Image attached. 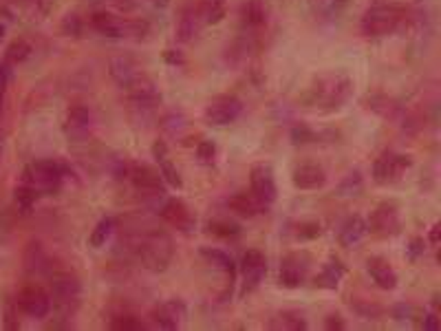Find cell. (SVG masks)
Segmentation results:
<instances>
[{
  "mask_svg": "<svg viewBox=\"0 0 441 331\" xmlns=\"http://www.w3.org/2000/svg\"><path fill=\"white\" fill-rule=\"evenodd\" d=\"M216 3H225V0H216Z\"/></svg>",
  "mask_w": 441,
  "mask_h": 331,
  "instance_id": "db71d44e",
  "label": "cell"
},
{
  "mask_svg": "<svg viewBox=\"0 0 441 331\" xmlns=\"http://www.w3.org/2000/svg\"><path fill=\"white\" fill-rule=\"evenodd\" d=\"M67 168L56 159H38L29 163L22 172V184L35 188L40 195H54L60 190Z\"/></svg>",
  "mask_w": 441,
  "mask_h": 331,
  "instance_id": "277c9868",
  "label": "cell"
},
{
  "mask_svg": "<svg viewBox=\"0 0 441 331\" xmlns=\"http://www.w3.org/2000/svg\"><path fill=\"white\" fill-rule=\"evenodd\" d=\"M291 184L298 190H320L324 184H327V170L314 161L298 163L291 172Z\"/></svg>",
  "mask_w": 441,
  "mask_h": 331,
  "instance_id": "ac0fdd59",
  "label": "cell"
},
{
  "mask_svg": "<svg viewBox=\"0 0 441 331\" xmlns=\"http://www.w3.org/2000/svg\"><path fill=\"white\" fill-rule=\"evenodd\" d=\"M367 272L373 278V283L378 285L380 289H384V291L395 289L397 283H399L397 272L393 270V265L388 263L384 257H371L367 261Z\"/></svg>",
  "mask_w": 441,
  "mask_h": 331,
  "instance_id": "ffe728a7",
  "label": "cell"
},
{
  "mask_svg": "<svg viewBox=\"0 0 441 331\" xmlns=\"http://www.w3.org/2000/svg\"><path fill=\"white\" fill-rule=\"evenodd\" d=\"M408 14L401 5H373L369 7L360 20V31L367 38H386L397 33L406 24Z\"/></svg>",
  "mask_w": 441,
  "mask_h": 331,
  "instance_id": "3957f363",
  "label": "cell"
},
{
  "mask_svg": "<svg viewBox=\"0 0 441 331\" xmlns=\"http://www.w3.org/2000/svg\"><path fill=\"white\" fill-rule=\"evenodd\" d=\"M353 80L346 73H324L314 80L305 93V104L320 113L342 111L344 104L353 95Z\"/></svg>",
  "mask_w": 441,
  "mask_h": 331,
  "instance_id": "6da1fadb",
  "label": "cell"
},
{
  "mask_svg": "<svg viewBox=\"0 0 441 331\" xmlns=\"http://www.w3.org/2000/svg\"><path fill=\"white\" fill-rule=\"evenodd\" d=\"M128 177H131L133 188L144 199L150 201L166 199V181L157 168H152L148 163H133L131 170H128Z\"/></svg>",
  "mask_w": 441,
  "mask_h": 331,
  "instance_id": "ba28073f",
  "label": "cell"
},
{
  "mask_svg": "<svg viewBox=\"0 0 441 331\" xmlns=\"http://www.w3.org/2000/svg\"><path fill=\"white\" fill-rule=\"evenodd\" d=\"M186 318H188V307L181 298H168L150 312L152 327L163 329V331L179 329L186 323Z\"/></svg>",
  "mask_w": 441,
  "mask_h": 331,
  "instance_id": "4fadbf2b",
  "label": "cell"
},
{
  "mask_svg": "<svg viewBox=\"0 0 441 331\" xmlns=\"http://www.w3.org/2000/svg\"><path fill=\"white\" fill-rule=\"evenodd\" d=\"M9 84V71L5 65H0V108H3V99H5V91Z\"/></svg>",
  "mask_w": 441,
  "mask_h": 331,
  "instance_id": "f907efd6",
  "label": "cell"
},
{
  "mask_svg": "<svg viewBox=\"0 0 441 331\" xmlns=\"http://www.w3.org/2000/svg\"><path fill=\"white\" fill-rule=\"evenodd\" d=\"M250 193L263 203L265 208H269L271 203L278 197V186H276V177L271 166L267 163H256L250 170Z\"/></svg>",
  "mask_w": 441,
  "mask_h": 331,
  "instance_id": "7c38bea8",
  "label": "cell"
},
{
  "mask_svg": "<svg viewBox=\"0 0 441 331\" xmlns=\"http://www.w3.org/2000/svg\"><path fill=\"white\" fill-rule=\"evenodd\" d=\"M410 166H412L410 155L386 150L373 163V181L378 186H391V184L399 181L406 170H410Z\"/></svg>",
  "mask_w": 441,
  "mask_h": 331,
  "instance_id": "52a82bcc",
  "label": "cell"
},
{
  "mask_svg": "<svg viewBox=\"0 0 441 331\" xmlns=\"http://www.w3.org/2000/svg\"><path fill=\"white\" fill-rule=\"evenodd\" d=\"M197 159L203 166H212L216 159V144L212 139H203V142L197 144Z\"/></svg>",
  "mask_w": 441,
  "mask_h": 331,
  "instance_id": "ab89813d",
  "label": "cell"
},
{
  "mask_svg": "<svg viewBox=\"0 0 441 331\" xmlns=\"http://www.w3.org/2000/svg\"><path fill=\"white\" fill-rule=\"evenodd\" d=\"M424 250H426V241H424L422 236H415V239H410L406 254H408L410 261H417V259L422 257V254H424Z\"/></svg>",
  "mask_w": 441,
  "mask_h": 331,
  "instance_id": "7bdbcfd3",
  "label": "cell"
},
{
  "mask_svg": "<svg viewBox=\"0 0 441 331\" xmlns=\"http://www.w3.org/2000/svg\"><path fill=\"white\" fill-rule=\"evenodd\" d=\"M269 327L271 329H287V331H305L309 325H307L305 314L289 309V312H280V314H276L274 318H271Z\"/></svg>",
  "mask_w": 441,
  "mask_h": 331,
  "instance_id": "83f0119b",
  "label": "cell"
},
{
  "mask_svg": "<svg viewBox=\"0 0 441 331\" xmlns=\"http://www.w3.org/2000/svg\"><path fill=\"white\" fill-rule=\"evenodd\" d=\"M324 327H327L329 331H344L346 323H344V318L340 314H329L327 321H324Z\"/></svg>",
  "mask_w": 441,
  "mask_h": 331,
  "instance_id": "f6af8a7d",
  "label": "cell"
},
{
  "mask_svg": "<svg viewBox=\"0 0 441 331\" xmlns=\"http://www.w3.org/2000/svg\"><path fill=\"white\" fill-rule=\"evenodd\" d=\"M412 307L410 305H397V307H393V318L395 321H410L412 318Z\"/></svg>",
  "mask_w": 441,
  "mask_h": 331,
  "instance_id": "681fc988",
  "label": "cell"
},
{
  "mask_svg": "<svg viewBox=\"0 0 441 331\" xmlns=\"http://www.w3.org/2000/svg\"><path fill=\"white\" fill-rule=\"evenodd\" d=\"M188 118L184 111H168L166 115L159 120V129L168 135V137H181L188 131Z\"/></svg>",
  "mask_w": 441,
  "mask_h": 331,
  "instance_id": "f1b7e54d",
  "label": "cell"
},
{
  "mask_svg": "<svg viewBox=\"0 0 441 331\" xmlns=\"http://www.w3.org/2000/svg\"><path fill=\"white\" fill-rule=\"evenodd\" d=\"M207 232L218 236V239H236L241 236V225L232 219H212L207 221Z\"/></svg>",
  "mask_w": 441,
  "mask_h": 331,
  "instance_id": "836d02e7",
  "label": "cell"
},
{
  "mask_svg": "<svg viewBox=\"0 0 441 331\" xmlns=\"http://www.w3.org/2000/svg\"><path fill=\"white\" fill-rule=\"evenodd\" d=\"M113 234H115V219L113 216H104V219H99L97 225L93 227V232H90L88 245L90 248H104Z\"/></svg>",
  "mask_w": 441,
  "mask_h": 331,
  "instance_id": "1f68e13d",
  "label": "cell"
},
{
  "mask_svg": "<svg viewBox=\"0 0 441 331\" xmlns=\"http://www.w3.org/2000/svg\"><path fill=\"white\" fill-rule=\"evenodd\" d=\"M159 216L170 227H175V230L184 232V234L194 232V227H197V214L188 208L186 201H181L177 197L163 199V203L159 206Z\"/></svg>",
  "mask_w": 441,
  "mask_h": 331,
  "instance_id": "8fae6325",
  "label": "cell"
},
{
  "mask_svg": "<svg viewBox=\"0 0 441 331\" xmlns=\"http://www.w3.org/2000/svg\"><path fill=\"white\" fill-rule=\"evenodd\" d=\"M369 108L378 113V115L386 118V120H395L399 113H401V106L397 104V102L393 97H386V95H373V97H369Z\"/></svg>",
  "mask_w": 441,
  "mask_h": 331,
  "instance_id": "d6a6232c",
  "label": "cell"
},
{
  "mask_svg": "<svg viewBox=\"0 0 441 331\" xmlns=\"http://www.w3.org/2000/svg\"><path fill=\"white\" fill-rule=\"evenodd\" d=\"M227 208L234 212V214L243 216V219H254V216L263 214L267 210L252 193H236V195H232L227 199Z\"/></svg>",
  "mask_w": 441,
  "mask_h": 331,
  "instance_id": "d4e9b609",
  "label": "cell"
},
{
  "mask_svg": "<svg viewBox=\"0 0 441 331\" xmlns=\"http://www.w3.org/2000/svg\"><path fill=\"white\" fill-rule=\"evenodd\" d=\"M267 274V259L261 250H248L241 259V278H243V291L250 294L258 285L263 283Z\"/></svg>",
  "mask_w": 441,
  "mask_h": 331,
  "instance_id": "9a60e30c",
  "label": "cell"
},
{
  "mask_svg": "<svg viewBox=\"0 0 441 331\" xmlns=\"http://www.w3.org/2000/svg\"><path fill=\"white\" fill-rule=\"evenodd\" d=\"M199 254H201V259H203L207 265H212V267H216V270L227 272L230 276H234V259H232L227 252L218 250V248H207V245H203V248L199 250Z\"/></svg>",
  "mask_w": 441,
  "mask_h": 331,
  "instance_id": "4316f807",
  "label": "cell"
},
{
  "mask_svg": "<svg viewBox=\"0 0 441 331\" xmlns=\"http://www.w3.org/2000/svg\"><path fill=\"white\" fill-rule=\"evenodd\" d=\"M201 27H203V20L199 16V7H194V5L184 7L181 9L179 22H177V40L179 42H192Z\"/></svg>",
  "mask_w": 441,
  "mask_h": 331,
  "instance_id": "603a6c76",
  "label": "cell"
},
{
  "mask_svg": "<svg viewBox=\"0 0 441 331\" xmlns=\"http://www.w3.org/2000/svg\"><path fill=\"white\" fill-rule=\"evenodd\" d=\"M152 157H154V161L159 163V172H161V177H163L166 186H173V188H177V190L184 188V179H181L179 170L173 166L170 157H168V146H166V142H154V146H152Z\"/></svg>",
  "mask_w": 441,
  "mask_h": 331,
  "instance_id": "cb8c5ba5",
  "label": "cell"
},
{
  "mask_svg": "<svg viewBox=\"0 0 441 331\" xmlns=\"http://www.w3.org/2000/svg\"><path fill=\"white\" fill-rule=\"evenodd\" d=\"M322 234V225L318 221H300L294 225L296 241H316Z\"/></svg>",
  "mask_w": 441,
  "mask_h": 331,
  "instance_id": "d590c367",
  "label": "cell"
},
{
  "mask_svg": "<svg viewBox=\"0 0 441 331\" xmlns=\"http://www.w3.org/2000/svg\"><path fill=\"white\" fill-rule=\"evenodd\" d=\"M49 294H51V302H56V307L69 314L80 305L82 283L80 278L71 272H64V270L49 272Z\"/></svg>",
  "mask_w": 441,
  "mask_h": 331,
  "instance_id": "5b68a950",
  "label": "cell"
},
{
  "mask_svg": "<svg viewBox=\"0 0 441 331\" xmlns=\"http://www.w3.org/2000/svg\"><path fill=\"white\" fill-rule=\"evenodd\" d=\"M5 329H9V331L20 329V323H18V305H16V307H7V312H5Z\"/></svg>",
  "mask_w": 441,
  "mask_h": 331,
  "instance_id": "bcb514c9",
  "label": "cell"
},
{
  "mask_svg": "<svg viewBox=\"0 0 441 331\" xmlns=\"http://www.w3.org/2000/svg\"><path fill=\"white\" fill-rule=\"evenodd\" d=\"M351 307L362 316V318H371V321H378V318L384 314V309L380 307V305H373L369 300H355L351 302Z\"/></svg>",
  "mask_w": 441,
  "mask_h": 331,
  "instance_id": "60d3db41",
  "label": "cell"
},
{
  "mask_svg": "<svg viewBox=\"0 0 441 331\" xmlns=\"http://www.w3.org/2000/svg\"><path fill=\"white\" fill-rule=\"evenodd\" d=\"M82 27H84L82 18H77L75 14H69L67 18H64V22H62V29H64V33L75 35V38H80V35H82Z\"/></svg>",
  "mask_w": 441,
  "mask_h": 331,
  "instance_id": "b9f144b4",
  "label": "cell"
},
{
  "mask_svg": "<svg viewBox=\"0 0 441 331\" xmlns=\"http://www.w3.org/2000/svg\"><path fill=\"white\" fill-rule=\"evenodd\" d=\"M16 305L18 309L29 316V318H47L51 314V307H54V302H51V294L35 283H29L24 285L20 291H18V298H16Z\"/></svg>",
  "mask_w": 441,
  "mask_h": 331,
  "instance_id": "30bf717a",
  "label": "cell"
},
{
  "mask_svg": "<svg viewBox=\"0 0 441 331\" xmlns=\"http://www.w3.org/2000/svg\"><path fill=\"white\" fill-rule=\"evenodd\" d=\"M24 265L27 272H51L49 270V257L40 243H31L24 252Z\"/></svg>",
  "mask_w": 441,
  "mask_h": 331,
  "instance_id": "4dcf8cb0",
  "label": "cell"
},
{
  "mask_svg": "<svg viewBox=\"0 0 441 331\" xmlns=\"http://www.w3.org/2000/svg\"><path fill=\"white\" fill-rule=\"evenodd\" d=\"M367 234H369L367 219H364V216H360V214H353V216H348V219L340 225L338 241H340L342 248L351 250L355 245H360L362 241H364Z\"/></svg>",
  "mask_w": 441,
  "mask_h": 331,
  "instance_id": "7402d4cb",
  "label": "cell"
},
{
  "mask_svg": "<svg viewBox=\"0 0 441 331\" xmlns=\"http://www.w3.org/2000/svg\"><path fill=\"white\" fill-rule=\"evenodd\" d=\"M90 129H93V113L86 104H73L67 111V120H64V133L69 135L73 142L86 139Z\"/></svg>",
  "mask_w": 441,
  "mask_h": 331,
  "instance_id": "e0dca14e",
  "label": "cell"
},
{
  "mask_svg": "<svg viewBox=\"0 0 441 331\" xmlns=\"http://www.w3.org/2000/svg\"><path fill=\"white\" fill-rule=\"evenodd\" d=\"M439 234H441V225L435 223V225L431 227V234H428V241H431L433 245H437V243H439Z\"/></svg>",
  "mask_w": 441,
  "mask_h": 331,
  "instance_id": "816d5d0a",
  "label": "cell"
},
{
  "mask_svg": "<svg viewBox=\"0 0 441 331\" xmlns=\"http://www.w3.org/2000/svg\"><path fill=\"white\" fill-rule=\"evenodd\" d=\"M320 139V135L314 131V129H309V126L300 124V126H294L291 129V142L296 146H305V144H316Z\"/></svg>",
  "mask_w": 441,
  "mask_h": 331,
  "instance_id": "f35d334b",
  "label": "cell"
},
{
  "mask_svg": "<svg viewBox=\"0 0 441 331\" xmlns=\"http://www.w3.org/2000/svg\"><path fill=\"white\" fill-rule=\"evenodd\" d=\"M29 56H31V45L27 40H16L7 49V62H11V65H20Z\"/></svg>",
  "mask_w": 441,
  "mask_h": 331,
  "instance_id": "74e56055",
  "label": "cell"
},
{
  "mask_svg": "<svg viewBox=\"0 0 441 331\" xmlns=\"http://www.w3.org/2000/svg\"><path fill=\"white\" fill-rule=\"evenodd\" d=\"M314 3H318L324 11H329V14H338V9L346 5V0H314Z\"/></svg>",
  "mask_w": 441,
  "mask_h": 331,
  "instance_id": "c3c4849f",
  "label": "cell"
},
{
  "mask_svg": "<svg viewBox=\"0 0 441 331\" xmlns=\"http://www.w3.org/2000/svg\"><path fill=\"white\" fill-rule=\"evenodd\" d=\"M14 197H16V206H18L24 214H27V212L35 206V201L40 199V193H38L35 188L27 186V184H20V186L16 188Z\"/></svg>",
  "mask_w": 441,
  "mask_h": 331,
  "instance_id": "e575fe53",
  "label": "cell"
},
{
  "mask_svg": "<svg viewBox=\"0 0 441 331\" xmlns=\"http://www.w3.org/2000/svg\"><path fill=\"white\" fill-rule=\"evenodd\" d=\"M126 95H128V106H131V113L137 122H146L148 118H152L154 111H157L163 102L159 88L148 78H141L139 82H135L126 91Z\"/></svg>",
  "mask_w": 441,
  "mask_h": 331,
  "instance_id": "8992f818",
  "label": "cell"
},
{
  "mask_svg": "<svg viewBox=\"0 0 441 331\" xmlns=\"http://www.w3.org/2000/svg\"><path fill=\"white\" fill-rule=\"evenodd\" d=\"M362 190H364V177H362L360 170H351L344 179L338 184V188H335V197H360Z\"/></svg>",
  "mask_w": 441,
  "mask_h": 331,
  "instance_id": "f546056e",
  "label": "cell"
},
{
  "mask_svg": "<svg viewBox=\"0 0 441 331\" xmlns=\"http://www.w3.org/2000/svg\"><path fill=\"white\" fill-rule=\"evenodd\" d=\"M311 267V257L307 252H294L287 254L280 263V285L287 289L303 287Z\"/></svg>",
  "mask_w": 441,
  "mask_h": 331,
  "instance_id": "5bb4252c",
  "label": "cell"
},
{
  "mask_svg": "<svg viewBox=\"0 0 441 331\" xmlns=\"http://www.w3.org/2000/svg\"><path fill=\"white\" fill-rule=\"evenodd\" d=\"M239 18L245 31L250 33L261 31L267 24V9L263 5V0H245L239 7Z\"/></svg>",
  "mask_w": 441,
  "mask_h": 331,
  "instance_id": "44dd1931",
  "label": "cell"
},
{
  "mask_svg": "<svg viewBox=\"0 0 441 331\" xmlns=\"http://www.w3.org/2000/svg\"><path fill=\"white\" fill-rule=\"evenodd\" d=\"M422 329H424V331H439V329H441V321H439L437 312H428V314H424Z\"/></svg>",
  "mask_w": 441,
  "mask_h": 331,
  "instance_id": "ee69618b",
  "label": "cell"
},
{
  "mask_svg": "<svg viewBox=\"0 0 441 331\" xmlns=\"http://www.w3.org/2000/svg\"><path fill=\"white\" fill-rule=\"evenodd\" d=\"M109 73H111L113 82L118 84L120 88H124V91H128V88H131L135 82H139L141 78H144L141 69L135 65L131 58H126V56L113 58L109 62Z\"/></svg>",
  "mask_w": 441,
  "mask_h": 331,
  "instance_id": "d6986e66",
  "label": "cell"
},
{
  "mask_svg": "<svg viewBox=\"0 0 441 331\" xmlns=\"http://www.w3.org/2000/svg\"><path fill=\"white\" fill-rule=\"evenodd\" d=\"M163 60L168 62V65H173V67H184L186 65V58L181 56V51H173V49L163 51Z\"/></svg>",
  "mask_w": 441,
  "mask_h": 331,
  "instance_id": "7dc6e473",
  "label": "cell"
},
{
  "mask_svg": "<svg viewBox=\"0 0 441 331\" xmlns=\"http://www.w3.org/2000/svg\"><path fill=\"white\" fill-rule=\"evenodd\" d=\"M241 113H243V102L236 95H216L207 102L203 118L214 129H223V126L234 124L241 118Z\"/></svg>",
  "mask_w": 441,
  "mask_h": 331,
  "instance_id": "9c48e42d",
  "label": "cell"
},
{
  "mask_svg": "<svg viewBox=\"0 0 441 331\" xmlns=\"http://www.w3.org/2000/svg\"><path fill=\"white\" fill-rule=\"evenodd\" d=\"M369 223V232L375 236H395L401 230V221H399V212L393 203H382L373 212Z\"/></svg>",
  "mask_w": 441,
  "mask_h": 331,
  "instance_id": "2e32d148",
  "label": "cell"
},
{
  "mask_svg": "<svg viewBox=\"0 0 441 331\" xmlns=\"http://www.w3.org/2000/svg\"><path fill=\"white\" fill-rule=\"evenodd\" d=\"M346 274V267L338 261V259H331L329 263H324V267L320 270V274L314 278V285L318 289H338L342 278Z\"/></svg>",
  "mask_w": 441,
  "mask_h": 331,
  "instance_id": "484cf974",
  "label": "cell"
},
{
  "mask_svg": "<svg viewBox=\"0 0 441 331\" xmlns=\"http://www.w3.org/2000/svg\"><path fill=\"white\" fill-rule=\"evenodd\" d=\"M111 327L115 331H141L146 329V325L141 323V318L133 316V314H120L111 321Z\"/></svg>",
  "mask_w": 441,
  "mask_h": 331,
  "instance_id": "8d00e7d4",
  "label": "cell"
},
{
  "mask_svg": "<svg viewBox=\"0 0 441 331\" xmlns=\"http://www.w3.org/2000/svg\"><path fill=\"white\" fill-rule=\"evenodd\" d=\"M133 254L148 272H166L175 257V241L161 227H150L133 241Z\"/></svg>",
  "mask_w": 441,
  "mask_h": 331,
  "instance_id": "7a4b0ae2",
  "label": "cell"
},
{
  "mask_svg": "<svg viewBox=\"0 0 441 331\" xmlns=\"http://www.w3.org/2000/svg\"><path fill=\"white\" fill-rule=\"evenodd\" d=\"M3 33H5V24H0V40H3Z\"/></svg>",
  "mask_w": 441,
  "mask_h": 331,
  "instance_id": "f5cc1de1",
  "label": "cell"
}]
</instances>
